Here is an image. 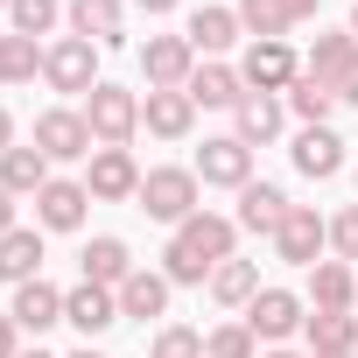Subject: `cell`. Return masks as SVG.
<instances>
[{"label": "cell", "instance_id": "ab89813d", "mask_svg": "<svg viewBox=\"0 0 358 358\" xmlns=\"http://www.w3.org/2000/svg\"><path fill=\"white\" fill-rule=\"evenodd\" d=\"M8 148H15V113L0 106V155H8Z\"/></svg>", "mask_w": 358, "mask_h": 358}, {"label": "cell", "instance_id": "1f68e13d", "mask_svg": "<svg viewBox=\"0 0 358 358\" xmlns=\"http://www.w3.org/2000/svg\"><path fill=\"white\" fill-rule=\"evenodd\" d=\"M8 22H15V36H57L64 29V8H57V0H8Z\"/></svg>", "mask_w": 358, "mask_h": 358}, {"label": "cell", "instance_id": "5b68a950", "mask_svg": "<svg viewBox=\"0 0 358 358\" xmlns=\"http://www.w3.org/2000/svg\"><path fill=\"white\" fill-rule=\"evenodd\" d=\"M141 162H134V148H92V162H85V190H92V204H134L141 197Z\"/></svg>", "mask_w": 358, "mask_h": 358}, {"label": "cell", "instance_id": "44dd1931", "mask_svg": "<svg viewBox=\"0 0 358 358\" xmlns=\"http://www.w3.org/2000/svg\"><path fill=\"white\" fill-rule=\"evenodd\" d=\"M134 267H141V260H134V246H127L120 232H99V239H85V253H78V281H99V288H120Z\"/></svg>", "mask_w": 358, "mask_h": 358}, {"label": "cell", "instance_id": "5bb4252c", "mask_svg": "<svg viewBox=\"0 0 358 358\" xmlns=\"http://www.w3.org/2000/svg\"><path fill=\"white\" fill-rule=\"evenodd\" d=\"M92 211V190H85V176H50L43 197H36V225L43 232H78Z\"/></svg>", "mask_w": 358, "mask_h": 358}, {"label": "cell", "instance_id": "6da1fadb", "mask_svg": "<svg viewBox=\"0 0 358 358\" xmlns=\"http://www.w3.org/2000/svg\"><path fill=\"white\" fill-rule=\"evenodd\" d=\"M232 246H239V218L197 211V218L176 225V239L162 246V274H169L176 288H204V281H211V267H218V260H232Z\"/></svg>", "mask_w": 358, "mask_h": 358}, {"label": "cell", "instance_id": "f6af8a7d", "mask_svg": "<svg viewBox=\"0 0 358 358\" xmlns=\"http://www.w3.org/2000/svg\"><path fill=\"white\" fill-rule=\"evenodd\" d=\"M344 29H351V36H358V0H351V22H344Z\"/></svg>", "mask_w": 358, "mask_h": 358}, {"label": "cell", "instance_id": "8d00e7d4", "mask_svg": "<svg viewBox=\"0 0 358 358\" xmlns=\"http://www.w3.org/2000/svg\"><path fill=\"white\" fill-rule=\"evenodd\" d=\"M15 351H22V323L0 309V358H15Z\"/></svg>", "mask_w": 358, "mask_h": 358}, {"label": "cell", "instance_id": "7402d4cb", "mask_svg": "<svg viewBox=\"0 0 358 358\" xmlns=\"http://www.w3.org/2000/svg\"><path fill=\"white\" fill-rule=\"evenodd\" d=\"M141 127L155 141H190L197 134V99L190 92H148L141 99Z\"/></svg>", "mask_w": 358, "mask_h": 358}, {"label": "cell", "instance_id": "8992f818", "mask_svg": "<svg viewBox=\"0 0 358 358\" xmlns=\"http://www.w3.org/2000/svg\"><path fill=\"white\" fill-rule=\"evenodd\" d=\"M330 253V218L316 211V204H295L288 218H281V232H274V260H288V267H316Z\"/></svg>", "mask_w": 358, "mask_h": 358}, {"label": "cell", "instance_id": "7c38bea8", "mask_svg": "<svg viewBox=\"0 0 358 358\" xmlns=\"http://www.w3.org/2000/svg\"><path fill=\"white\" fill-rule=\"evenodd\" d=\"M351 71H358V36H351V29H323V36L309 43V57H302V78H316L330 99L344 92Z\"/></svg>", "mask_w": 358, "mask_h": 358}, {"label": "cell", "instance_id": "f35d334b", "mask_svg": "<svg viewBox=\"0 0 358 358\" xmlns=\"http://www.w3.org/2000/svg\"><path fill=\"white\" fill-rule=\"evenodd\" d=\"M134 8H141V15H176L183 0H134Z\"/></svg>", "mask_w": 358, "mask_h": 358}, {"label": "cell", "instance_id": "7a4b0ae2", "mask_svg": "<svg viewBox=\"0 0 358 358\" xmlns=\"http://www.w3.org/2000/svg\"><path fill=\"white\" fill-rule=\"evenodd\" d=\"M197 197H204L197 169H148V176H141V197H134V204H141L155 225H183V218H197V211H204Z\"/></svg>", "mask_w": 358, "mask_h": 358}, {"label": "cell", "instance_id": "d6986e66", "mask_svg": "<svg viewBox=\"0 0 358 358\" xmlns=\"http://www.w3.org/2000/svg\"><path fill=\"white\" fill-rule=\"evenodd\" d=\"M190 99H197V113L211 106V113H232L239 99H246V78H239V64H225V57H204L197 71H190V85H183Z\"/></svg>", "mask_w": 358, "mask_h": 358}, {"label": "cell", "instance_id": "d6a6232c", "mask_svg": "<svg viewBox=\"0 0 358 358\" xmlns=\"http://www.w3.org/2000/svg\"><path fill=\"white\" fill-rule=\"evenodd\" d=\"M288 113L302 120V127H330V113H337V99L316 85V78H295L288 85Z\"/></svg>", "mask_w": 358, "mask_h": 358}, {"label": "cell", "instance_id": "c3c4849f", "mask_svg": "<svg viewBox=\"0 0 358 358\" xmlns=\"http://www.w3.org/2000/svg\"><path fill=\"white\" fill-rule=\"evenodd\" d=\"M351 316H358V302H351Z\"/></svg>", "mask_w": 358, "mask_h": 358}, {"label": "cell", "instance_id": "8fae6325", "mask_svg": "<svg viewBox=\"0 0 358 358\" xmlns=\"http://www.w3.org/2000/svg\"><path fill=\"white\" fill-rule=\"evenodd\" d=\"M239 78H246V92H288V85L302 78V57L288 50V36H274V43H246Z\"/></svg>", "mask_w": 358, "mask_h": 358}, {"label": "cell", "instance_id": "83f0119b", "mask_svg": "<svg viewBox=\"0 0 358 358\" xmlns=\"http://www.w3.org/2000/svg\"><path fill=\"white\" fill-rule=\"evenodd\" d=\"M50 155L29 141V148H8V155H0V190H15V197H43V183H50Z\"/></svg>", "mask_w": 358, "mask_h": 358}, {"label": "cell", "instance_id": "ee69618b", "mask_svg": "<svg viewBox=\"0 0 358 358\" xmlns=\"http://www.w3.org/2000/svg\"><path fill=\"white\" fill-rule=\"evenodd\" d=\"M309 358H358V351H309Z\"/></svg>", "mask_w": 358, "mask_h": 358}, {"label": "cell", "instance_id": "ba28073f", "mask_svg": "<svg viewBox=\"0 0 358 358\" xmlns=\"http://www.w3.org/2000/svg\"><path fill=\"white\" fill-rule=\"evenodd\" d=\"M197 64H204V57L190 50V36H148V43H141V78H148V92H183Z\"/></svg>", "mask_w": 358, "mask_h": 358}, {"label": "cell", "instance_id": "f1b7e54d", "mask_svg": "<svg viewBox=\"0 0 358 358\" xmlns=\"http://www.w3.org/2000/svg\"><path fill=\"white\" fill-rule=\"evenodd\" d=\"M183 36H190V50H197V57H225L246 29H239V15H232V8H197V15L183 22Z\"/></svg>", "mask_w": 358, "mask_h": 358}, {"label": "cell", "instance_id": "9a60e30c", "mask_svg": "<svg viewBox=\"0 0 358 358\" xmlns=\"http://www.w3.org/2000/svg\"><path fill=\"white\" fill-rule=\"evenodd\" d=\"M120 323H155V316H169V295H176V281L162 274V267H134L120 288Z\"/></svg>", "mask_w": 358, "mask_h": 358}, {"label": "cell", "instance_id": "277c9868", "mask_svg": "<svg viewBox=\"0 0 358 358\" xmlns=\"http://www.w3.org/2000/svg\"><path fill=\"white\" fill-rule=\"evenodd\" d=\"M43 85L64 92V99H92V85H106V78H99V43L57 36V43L43 50Z\"/></svg>", "mask_w": 358, "mask_h": 358}, {"label": "cell", "instance_id": "681fc988", "mask_svg": "<svg viewBox=\"0 0 358 358\" xmlns=\"http://www.w3.org/2000/svg\"><path fill=\"white\" fill-rule=\"evenodd\" d=\"M0 8H8V0H0Z\"/></svg>", "mask_w": 358, "mask_h": 358}, {"label": "cell", "instance_id": "ac0fdd59", "mask_svg": "<svg viewBox=\"0 0 358 358\" xmlns=\"http://www.w3.org/2000/svg\"><path fill=\"white\" fill-rule=\"evenodd\" d=\"M64 29L85 36V43H99V50H113V43H127V0H71Z\"/></svg>", "mask_w": 358, "mask_h": 358}, {"label": "cell", "instance_id": "52a82bcc", "mask_svg": "<svg viewBox=\"0 0 358 358\" xmlns=\"http://www.w3.org/2000/svg\"><path fill=\"white\" fill-rule=\"evenodd\" d=\"M302 323H309V302H302L295 288H260V295L246 302V330H253L260 344H288Z\"/></svg>", "mask_w": 358, "mask_h": 358}, {"label": "cell", "instance_id": "d4e9b609", "mask_svg": "<svg viewBox=\"0 0 358 358\" xmlns=\"http://www.w3.org/2000/svg\"><path fill=\"white\" fill-rule=\"evenodd\" d=\"M8 316H15L29 337H43V330H57V323H64V288H50V281H22V288H15V302H8Z\"/></svg>", "mask_w": 358, "mask_h": 358}, {"label": "cell", "instance_id": "7dc6e473", "mask_svg": "<svg viewBox=\"0 0 358 358\" xmlns=\"http://www.w3.org/2000/svg\"><path fill=\"white\" fill-rule=\"evenodd\" d=\"M351 183H358V169H351Z\"/></svg>", "mask_w": 358, "mask_h": 358}, {"label": "cell", "instance_id": "3957f363", "mask_svg": "<svg viewBox=\"0 0 358 358\" xmlns=\"http://www.w3.org/2000/svg\"><path fill=\"white\" fill-rule=\"evenodd\" d=\"M85 113V127H92V141L99 148H127L134 134H141V92H127V85H92V99L78 106Z\"/></svg>", "mask_w": 358, "mask_h": 358}, {"label": "cell", "instance_id": "2e32d148", "mask_svg": "<svg viewBox=\"0 0 358 358\" xmlns=\"http://www.w3.org/2000/svg\"><path fill=\"white\" fill-rule=\"evenodd\" d=\"M288 162H295V176H309V183H330V176H344V134L337 127H302Z\"/></svg>", "mask_w": 358, "mask_h": 358}, {"label": "cell", "instance_id": "f546056e", "mask_svg": "<svg viewBox=\"0 0 358 358\" xmlns=\"http://www.w3.org/2000/svg\"><path fill=\"white\" fill-rule=\"evenodd\" d=\"M302 337H309V351H358V316H351V309H344V316H330V309H309Z\"/></svg>", "mask_w": 358, "mask_h": 358}, {"label": "cell", "instance_id": "ffe728a7", "mask_svg": "<svg viewBox=\"0 0 358 358\" xmlns=\"http://www.w3.org/2000/svg\"><path fill=\"white\" fill-rule=\"evenodd\" d=\"M281 127H288V99H281V92H246V99L232 106V134H239L246 148H267Z\"/></svg>", "mask_w": 358, "mask_h": 358}, {"label": "cell", "instance_id": "484cf974", "mask_svg": "<svg viewBox=\"0 0 358 358\" xmlns=\"http://www.w3.org/2000/svg\"><path fill=\"white\" fill-rule=\"evenodd\" d=\"M0 281L22 288V281H43V225H15L0 239Z\"/></svg>", "mask_w": 358, "mask_h": 358}, {"label": "cell", "instance_id": "cb8c5ba5", "mask_svg": "<svg viewBox=\"0 0 358 358\" xmlns=\"http://www.w3.org/2000/svg\"><path fill=\"white\" fill-rule=\"evenodd\" d=\"M309 309H330V316H344L351 302H358V274H351V260H316L309 267V295H302Z\"/></svg>", "mask_w": 358, "mask_h": 358}, {"label": "cell", "instance_id": "d590c367", "mask_svg": "<svg viewBox=\"0 0 358 358\" xmlns=\"http://www.w3.org/2000/svg\"><path fill=\"white\" fill-rule=\"evenodd\" d=\"M330 253H337V260H358V204H344V211L330 218Z\"/></svg>", "mask_w": 358, "mask_h": 358}, {"label": "cell", "instance_id": "603a6c76", "mask_svg": "<svg viewBox=\"0 0 358 358\" xmlns=\"http://www.w3.org/2000/svg\"><path fill=\"white\" fill-rule=\"evenodd\" d=\"M288 211H295V204H288V190H281V183H246V190H239V232L274 239Z\"/></svg>", "mask_w": 358, "mask_h": 358}, {"label": "cell", "instance_id": "e0dca14e", "mask_svg": "<svg viewBox=\"0 0 358 358\" xmlns=\"http://www.w3.org/2000/svg\"><path fill=\"white\" fill-rule=\"evenodd\" d=\"M64 323L92 344L99 330H113V323H120V295H113V288H99V281H78V288H64Z\"/></svg>", "mask_w": 358, "mask_h": 358}, {"label": "cell", "instance_id": "7bdbcfd3", "mask_svg": "<svg viewBox=\"0 0 358 358\" xmlns=\"http://www.w3.org/2000/svg\"><path fill=\"white\" fill-rule=\"evenodd\" d=\"M15 358H57V351H43V344H22V351H15Z\"/></svg>", "mask_w": 358, "mask_h": 358}, {"label": "cell", "instance_id": "4316f807", "mask_svg": "<svg viewBox=\"0 0 358 358\" xmlns=\"http://www.w3.org/2000/svg\"><path fill=\"white\" fill-rule=\"evenodd\" d=\"M204 288H211V302H218V309H239V316H246V302L260 295V260H239V253H232V260H218V267H211V281H204Z\"/></svg>", "mask_w": 358, "mask_h": 358}, {"label": "cell", "instance_id": "9c48e42d", "mask_svg": "<svg viewBox=\"0 0 358 358\" xmlns=\"http://www.w3.org/2000/svg\"><path fill=\"white\" fill-rule=\"evenodd\" d=\"M36 148L50 155V162H92V127H85V113L78 106H50V113H36Z\"/></svg>", "mask_w": 358, "mask_h": 358}, {"label": "cell", "instance_id": "4fadbf2b", "mask_svg": "<svg viewBox=\"0 0 358 358\" xmlns=\"http://www.w3.org/2000/svg\"><path fill=\"white\" fill-rule=\"evenodd\" d=\"M232 15H239V29L253 43H274V36L316 22V0H232Z\"/></svg>", "mask_w": 358, "mask_h": 358}, {"label": "cell", "instance_id": "e575fe53", "mask_svg": "<svg viewBox=\"0 0 358 358\" xmlns=\"http://www.w3.org/2000/svg\"><path fill=\"white\" fill-rule=\"evenodd\" d=\"M148 358H204V330H190V323H162L155 344H148Z\"/></svg>", "mask_w": 358, "mask_h": 358}, {"label": "cell", "instance_id": "30bf717a", "mask_svg": "<svg viewBox=\"0 0 358 358\" xmlns=\"http://www.w3.org/2000/svg\"><path fill=\"white\" fill-rule=\"evenodd\" d=\"M197 183H218V190H246L253 183V148L239 141V134H211L204 148H197Z\"/></svg>", "mask_w": 358, "mask_h": 358}, {"label": "cell", "instance_id": "60d3db41", "mask_svg": "<svg viewBox=\"0 0 358 358\" xmlns=\"http://www.w3.org/2000/svg\"><path fill=\"white\" fill-rule=\"evenodd\" d=\"M337 106H358V71L344 78V92H337Z\"/></svg>", "mask_w": 358, "mask_h": 358}, {"label": "cell", "instance_id": "bcb514c9", "mask_svg": "<svg viewBox=\"0 0 358 358\" xmlns=\"http://www.w3.org/2000/svg\"><path fill=\"white\" fill-rule=\"evenodd\" d=\"M71 358H106V351H92V344H85V351H71Z\"/></svg>", "mask_w": 358, "mask_h": 358}, {"label": "cell", "instance_id": "b9f144b4", "mask_svg": "<svg viewBox=\"0 0 358 358\" xmlns=\"http://www.w3.org/2000/svg\"><path fill=\"white\" fill-rule=\"evenodd\" d=\"M260 358H309V351H288V344H267Z\"/></svg>", "mask_w": 358, "mask_h": 358}, {"label": "cell", "instance_id": "74e56055", "mask_svg": "<svg viewBox=\"0 0 358 358\" xmlns=\"http://www.w3.org/2000/svg\"><path fill=\"white\" fill-rule=\"evenodd\" d=\"M15 232V190H0V239Z\"/></svg>", "mask_w": 358, "mask_h": 358}, {"label": "cell", "instance_id": "4dcf8cb0", "mask_svg": "<svg viewBox=\"0 0 358 358\" xmlns=\"http://www.w3.org/2000/svg\"><path fill=\"white\" fill-rule=\"evenodd\" d=\"M29 78H43V50L8 29V36H0V85H29Z\"/></svg>", "mask_w": 358, "mask_h": 358}, {"label": "cell", "instance_id": "836d02e7", "mask_svg": "<svg viewBox=\"0 0 358 358\" xmlns=\"http://www.w3.org/2000/svg\"><path fill=\"white\" fill-rule=\"evenodd\" d=\"M204 358H260V337L246 330V316L218 323V330H204Z\"/></svg>", "mask_w": 358, "mask_h": 358}]
</instances>
